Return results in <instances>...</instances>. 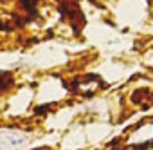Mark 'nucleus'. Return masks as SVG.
Here are the masks:
<instances>
[{
	"instance_id": "f257e3e1",
	"label": "nucleus",
	"mask_w": 153,
	"mask_h": 150,
	"mask_svg": "<svg viewBox=\"0 0 153 150\" xmlns=\"http://www.w3.org/2000/svg\"><path fill=\"white\" fill-rule=\"evenodd\" d=\"M13 83V76L9 72H0V91H6Z\"/></svg>"
},
{
	"instance_id": "f03ea898",
	"label": "nucleus",
	"mask_w": 153,
	"mask_h": 150,
	"mask_svg": "<svg viewBox=\"0 0 153 150\" xmlns=\"http://www.w3.org/2000/svg\"><path fill=\"white\" fill-rule=\"evenodd\" d=\"M6 27H7V26H4L2 22H0V29H6Z\"/></svg>"
}]
</instances>
